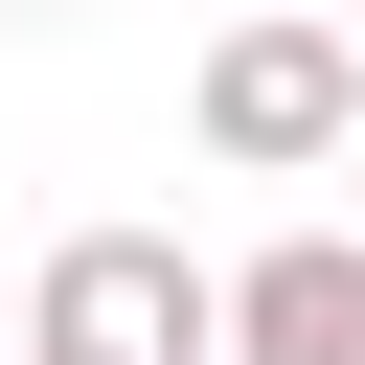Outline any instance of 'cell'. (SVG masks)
Masks as SVG:
<instances>
[{"label": "cell", "instance_id": "6da1fadb", "mask_svg": "<svg viewBox=\"0 0 365 365\" xmlns=\"http://www.w3.org/2000/svg\"><path fill=\"white\" fill-rule=\"evenodd\" d=\"M23 365H228V274H182V228H68L23 297Z\"/></svg>", "mask_w": 365, "mask_h": 365}, {"label": "cell", "instance_id": "7a4b0ae2", "mask_svg": "<svg viewBox=\"0 0 365 365\" xmlns=\"http://www.w3.org/2000/svg\"><path fill=\"white\" fill-rule=\"evenodd\" d=\"M182 114H205V160L297 182V160H342V137H365V46H342V23H297V0H251V23L205 46V91H182Z\"/></svg>", "mask_w": 365, "mask_h": 365}, {"label": "cell", "instance_id": "3957f363", "mask_svg": "<svg viewBox=\"0 0 365 365\" xmlns=\"http://www.w3.org/2000/svg\"><path fill=\"white\" fill-rule=\"evenodd\" d=\"M228 365H365V228H274L228 274Z\"/></svg>", "mask_w": 365, "mask_h": 365}, {"label": "cell", "instance_id": "277c9868", "mask_svg": "<svg viewBox=\"0 0 365 365\" xmlns=\"http://www.w3.org/2000/svg\"><path fill=\"white\" fill-rule=\"evenodd\" d=\"M23 23H91V0H23Z\"/></svg>", "mask_w": 365, "mask_h": 365}]
</instances>
